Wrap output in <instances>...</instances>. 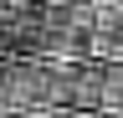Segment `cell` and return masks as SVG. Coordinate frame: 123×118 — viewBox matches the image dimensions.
Segmentation results:
<instances>
[{"instance_id":"1","label":"cell","mask_w":123,"mask_h":118,"mask_svg":"<svg viewBox=\"0 0 123 118\" xmlns=\"http://www.w3.org/2000/svg\"><path fill=\"white\" fill-rule=\"evenodd\" d=\"M0 118H10V113H0Z\"/></svg>"}]
</instances>
